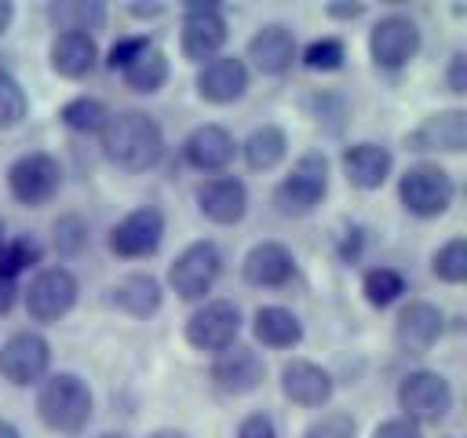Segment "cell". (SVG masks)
Returning a JSON list of instances; mask_svg holds the SVG:
<instances>
[{"label":"cell","instance_id":"20","mask_svg":"<svg viewBox=\"0 0 467 438\" xmlns=\"http://www.w3.org/2000/svg\"><path fill=\"white\" fill-rule=\"evenodd\" d=\"M281 391L296 405H325L332 398V376L314 361H288L281 369Z\"/></svg>","mask_w":467,"mask_h":438},{"label":"cell","instance_id":"35","mask_svg":"<svg viewBox=\"0 0 467 438\" xmlns=\"http://www.w3.org/2000/svg\"><path fill=\"white\" fill-rule=\"evenodd\" d=\"M303 62H306V69H321V73L339 69V66H343V44H339L336 36L314 40V44L303 51Z\"/></svg>","mask_w":467,"mask_h":438},{"label":"cell","instance_id":"37","mask_svg":"<svg viewBox=\"0 0 467 438\" xmlns=\"http://www.w3.org/2000/svg\"><path fill=\"white\" fill-rule=\"evenodd\" d=\"M84 223L77 219V215H62L58 223H55V245H58V252H66V256H73L80 245H84Z\"/></svg>","mask_w":467,"mask_h":438},{"label":"cell","instance_id":"13","mask_svg":"<svg viewBox=\"0 0 467 438\" xmlns=\"http://www.w3.org/2000/svg\"><path fill=\"white\" fill-rule=\"evenodd\" d=\"M161 237H164V215L157 208H135L113 226L109 248L124 259H142L161 248Z\"/></svg>","mask_w":467,"mask_h":438},{"label":"cell","instance_id":"43","mask_svg":"<svg viewBox=\"0 0 467 438\" xmlns=\"http://www.w3.org/2000/svg\"><path fill=\"white\" fill-rule=\"evenodd\" d=\"M361 11H365L361 4H332L328 7V15H336V18H358Z\"/></svg>","mask_w":467,"mask_h":438},{"label":"cell","instance_id":"7","mask_svg":"<svg viewBox=\"0 0 467 438\" xmlns=\"http://www.w3.org/2000/svg\"><path fill=\"white\" fill-rule=\"evenodd\" d=\"M58 182H62V172H58V161L47 157V153H22L11 168H7V186L11 193L36 208V204H47L55 193H58Z\"/></svg>","mask_w":467,"mask_h":438},{"label":"cell","instance_id":"25","mask_svg":"<svg viewBox=\"0 0 467 438\" xmlns=\"http://www.w3.org/2000/svg\"><path fill=\"white\" fill-rule=\"evenodd\" d=\"M255 339L266 347H296L303 339V325L292 310L285 307H259L255 310V325H252Z\"/></svg>","mask_w":467,"mask_h":438},{"label":"cell","instance_id":"8","mask_svg":"<svg viewBox=\"0 0 467 438\" xmlns=\"http://www.w3.org/2000/svg\"><path fill=\"white\" fill-rule=\"evenodd\" d=\"M77 303V277L66 266L40 270L26 288V310L36 321H58Z\"/></svg>","mask_w":467,"mask_h":438},{"label":"cell","instance_id":"15","mask_svg":"<svg viewBox=\"0 0 467 438\" xmlns=\"http://www.w3.org/2000/svg\"><path fill=\"white\" fill-rule=\"evenodd\" d=\"M197 91H201V99L219 102V106L237 102L248 91V69H244V62L234 58V55L208 58L201 66V73H197Z\"/></svg>","mask_w":467,"mask_h":438},{"label":"cell","instance_id":"11","mask_svg":"<svg viewBox=\"0 0 467 438\" xmlns=\"http://www.w3.org/2000/svg\"><path fill=\"white\" fill-rule=\"evenodd\" d=\"M226 44V18L215 4H190L182 18V51L190 62H208Z\"/></svg>","mask_w":467,"mask_h":438},{"label":"cell","instance_id":"23","mask_svg":"<svg viewBox=\"0 0 467 438\" xmlns=\"http://www.w3.org/2000/svg\"><path fill=\"white\" fill-rule=\"evenodd\" d=\"M296 263H292V252L277 241H259L248 256H244V277L252 285H263V288H277L292 277Z\"/></svg>","mask_w":467,"mask_h":438},{"label":"cell","instance_id":"39","mask_svg":"<svg viewBox=\"0 0 467 438\" xmlns=\"http://www.w3.org/2000/svg\"><path fill=\"white\" fill-rule=\"evenodd\" d=\"M237 438H277V431H274V420H270V416L252 412V416H244V420H241Z\"/></svg>","mask_w":467,"mask_h":438},{"label":"cell","instance_id":"14","mask_svg":"<svg viewBox=\"0 0 467 438\" xmlns=\"http://www.w3.org/2000/svg\"><path fill=\"white\" fill-rule=\"evenodd\" d=\"M263 376H266L263 358L252 347H241V343H230L226 350H219V358L212 365V380L226 394H248L263 383Z\"/></svg>","mask_w":467,"mask_h":438},{"label":"cell","instance_id":"38","mask_svg":"<svg viewBox=\"0 0 467 438\" xmlns=\"http://www.w3.org/2000/svg\"><path fill=\"white\" fill-rule=\"evenodd\" d=\"M146 47H150L146 36H120V40L109 47V66H113V69H124V66H128L135 55H142Z\"/></svg>","mask_w":467,"mask_h":438},{"label":"cell","instance_id":"40","mask_svg":"<svg viewBox=\"0 0 467 438\" xmlns=\"http://www.w3.org/2000/svg\"><path fill=\"white\" fill-rule=\"evenodd\" d=\"M372 438H423V434H420V427H416L412 420L394 416V420H383V423L372 431Z\"/></svg>","mask_w":467,"mask_h":438},{"label":"cell","instance_id":"6","mask_svg":"<svg viewBox=\"0 0 467 438\" xmlns=\"http://www.w3.org/2000/svg\"><path fill=\"white\" fill-rule=\"evenodd\" d=\"M219 266H223L219 248H215L212 241H193V245H186V248L175 256V263L168 266V281H171V288H175L182 299H201V296L215 285Z\"/></svg>","mask_w":467,"mask_h":438},{"label":"cell","instance_id":"30","mask_svg":"<svg viewBox=\"0 0 467 438\" xmlns=\"http://www.w3.org/2000/svg\"><path fill=\"white\" fill-rule=\"evenodd\" d=\"M62 120H66L73 131H102V124L109 120V110H106L99 99L80 95V99H73V102L62 106Z\"/></svg>","mask_w":467,"mask_h":438},{"label":"cell","instance_id":"42","mask_svg":"<svg viewBox=\"0 0 467 438\" xmlns=\"http://www.w3.org/2000/svg\"><path fill=\"white\" fill-rule=\"evenodd\" d=\"M15 299H18V281L0 274V314H7L15 307Z\"/></svg>","mask_w":467,"mask_h":438},{"label":"cell","instance_id":"33","mask_svg":"<svg viewBox=\"0 0 467 438\" xmlns=\"http://www.w3.org/2000/svg\"><path fill=\"white\" fill-rule=\"evenodd\" d=\"M40 259V245L33 237H15V241H4L0 248V274L4 277H18L26 266H33Z\"/></svg>","mask_w":467,"mask_h":438},{"label":"cell","instance_id":"41","mask_svg":"<svg viewBox=\"0 0 467 438\" xmlns=\"http://www.w3.org/2000/svg\"><path fill=\"white\" fill-rule=\"evenodd\" d=\"M449 88H452L456 95L467 91V55H463V51H456L452 62H449Z\"/></svg>","mask_w":467,"mask_h":438},{"label":"cell","instance_id":"26","mask_svg":"<svg viewBox=\"0 0 467 438\" xmlns=\"http://www.w3.org/2000/svg\"><path fill=\"white\" fill-rule=\"evenodd\" d=\"M113 303L131 314V318H150L161 307V285L150 274H128L117 288H113Z\"/></svg>","mask_w":467,"mask_h":438},{"label":"cell","instance_id":"4","mask_svg":"<svg viewBox=\"0 0 467 438\" xmlns=\"http://www.w3.org/2000/svg\"><path fill=\"white\" fill-rule=\"evenodd\" d=\"M328 190V161L321 153H303L296 168L277 182L274 204L285 215H306Z\"/></svg>","mask_w":467,"mask_h":438},{"label":"cell","instance_id":"10","mask_svg":"<svg viewBox=\"0 0 467 438\" xmlns=\"http://www.w3.org/2000/svg\"><path fill=\"white\" fill-rule=\"evenodd\" d=\"M241 332V310L226 299H215V303H204L190 321H186V339L197 347V350H226Z\"/></svg>","mask_w":467,"mask_h":438},{"label":"cell","instance_id":"45","mask_svg":"<svg viewBox=\"0 0 467 438\" xmlns=\"http://www.w3.org/2000/svg\"><path fill=\"white\" fill-rule=\"evenodd\" d=\"M0 438H22V434H18V431H15L7 420H0Z\"/></svg>","mask_w":467,"mask_h":438},{"label":"cell","instance_id":"29","mask_svg":"<svg viewBox=\"0 0 467 438\" xmlns=\"http://www.w3.org/2000/svg\"><path fill=\"white\" fill-rule=\"evenodd\" d=\"M285 146H288L285 131H281L277 124H263V128H255V131L244 139V161H248L255 172H266V168H274V164L285 157Z\"/></svg>","mask_w":467,"mask_h":438},{"label":"cell","instance_id":"16","mask_svg":"<svg viewBox=\"0 0 467 438\" xmlns=\"http://www.w3.org/2000/svg\"><path fill=\"white\" fill-rule=\"evenodd\" d=\"M441 310L434 307V303H409L401 314H398V321H394V343H398V350H405V354H423V350H431L434 343H438V336H441Z\"/></svg>","mask_w":467,"mask_h":438},{"label":"cell","instance_id":"48","mask_svg":"<svg viewBox=\"0 0 467 438\" xmlns=\"http://www.w3.org/2000/svg\"><path fill=\"white\" fill-rule=\"evenodd\" d=\"M99 438H124V434H99Z\"/></svg>","mask_w":467,"mask_h":438},{"label":"cell","instance_id":"22","mask_svg":"<svg viewBox=\"0 0 467 438\" xmlns=\"http://www.w3.org/2000/svg\"><path fill=\"white\" fill-rule=\"evenodd\" d=\"M343 172L358 190H376L390 175V153L376 142H354L343 150Z\"/></svg>","mask_w":467,"mask_h":438},{"label":"cell","instance_id":"19","mask_svg":"<svg viewBox=\"0 0 467 438\" xmlns=\"http://www.w3.org/2000/svg\"><path fill=\"white\" fill-rule=\"evenodd\" d=\"M197 204L212 223H237L248 208V190L234 175H212L197 190Z\"/></svg>","mask_w":467,"mask_h":438},{"label":"cell","instance_id":"34","mask_svg":"<svg viewBox=\"0 0 467 438\" xmlns=\"http://www.w3.org/2000/svg\"><path fill=\"white\" fill-rule=\"evenodd\" d=\"M26 117V91L22 84L0 69V128H11Z\"/></svg>","mask_w":467,"mask_h":438},{"label":"cell","instance_id":"21","mask_svg":"<svg viewBox=\"0 0 467 438\" xmlns=\"http://www.w3.org/2000/svg\"><path fill=\"white\" fill-rule=\"evenodd\" d=\"M248 58L263 69V73H285L296 58V33L281 22L263 26L252 40H248Z\"/></svg>","mask_w":467,"mask_h":438},{"label":"cell","instance_id":"2","mask_svg":"<svg viewBox=\"0 0 467 438\" xmlns=\"http://www.w3.org/2000/svg\"><path fill=\"white\" fill-rule=\"evenodd\" d=\"M36 412L51 431L62 434H77L88 420H91V391L80 376L73 372H58L51 376L40 394H36Z\"/></svg>","mask_w":467,"mask_h":438},{"label":"cell","instance_id":"31","mask_svg":"<svg viewBox=\"0 0 467 438\" xmlns=\"http://www.w3.org/2000/svg\"><path fill=\"white\" fill-rule=\"evenodd\" d=\"M365 299L372 303V307H390L401 292H405V281H401V274L398 270H390V266H372L368 274H365Z\"/></svg>","mask_w":467,"mask_h":438},{"label":"cell","instance_id":"32","mask_svg":"<svg viewBox=\"0 0 467 438\" xmlns=\"http://www.w3.org/2000/svg\"><path fill=\"white\" fill-rule=\"evenodd\" d=\"M434 277L449 281V285H460L467 277V241L463 237H452L449 245H441L434 252V263H431Z\"/></svg>","mask_w":467,"mask_h":438},{"label":"cell","instance_id":"24","mask_svg":"<svg viewBox=\"0 0 467 438\" xmlns=\"http://www.w3.org/2000/svg\"><path fill=\"white\" fill-rule=\"evenodd\" d=\"M95 58H99V47L88 33H58L51 40V69L77 80L84 73L95 69Z\"/></svg>","mask_w":467,"mask_h":438},{"label":"cell","instance_id":"1","mask_svg":"<svg viewBox=\"0 0 467 438\" xmlns=\"http://www.w3.org/2000/svg\"><path fill=\"white\" fill-rule=\"evenodd\" d=\"M102 153L109 164L124 172H146L161 161L164 153V135L153 117L128 110V113H109L102 124Z\"/></svg>","mask_w":467,"mask_h":438},{"label":"cell","instance_id":"18","mask_svg":"<svg viewBox=\"0 0 467 438\" xmlns=\"http://www.w3.org/2000/svg\"><path fill=\"white\" fill-rule=\"evenodd\" d=\"M182 153L197 172H223L234 161L237 146H234V135L223 124H201V128L190 131Z\"/></svg>","mask_w":467,"mask_h":438},{"label":"cell","instance_id":"44","mask_svg":"<svg viewBox=\"0 0 467 438\" xmlns=\"http://www.w3.org/2000/svg\"><path fill=\"white\" fill-rule=\"evenodd\" d=\"M11 15H15V7H11L7 0H0V33L11 26Z\"/></svg>","mask_w":467,"mask_h":438},{"label":"cell","instance_id":"47","mask_svg":"<svg viewBox=\"0 0 467 438\" xmlns=\"http://www.w3.org/2000/svg\"><path fill=\"white\" fill-rule=\"evenodd\" d=\"M4 241H7V237H4V223H0V248H4Z\"/></svg>","mask_w":467,"mask_h":438},{"label":"cell","instance_id":"46","mask_svg":"<svg viewBox=\"0 0 467 438\" xmlns=\"http://www.w3.org/2000/svg\"><path fill=\"white\" fill-rule=\"evenodd\" d=\"M150 438H186V434H179V431H157V434H150Z\"/></svg>","mask_w":467,"mask_h":438},{"label":"cell","instance_id":"36","mask_svg":"<svg viewBox=\"0 0 467 438\" xmlns=\"http://www.w3.org/2000/svg\"><path fill=\"white\" fill-rule=\"evenodd\" d=\"M354 434H358V427L347 412H328L317 423H310L303 438H354Z\"/></svg>","mask_w":467,"mask_h":438},{"label":"cell","instance_id":"27","mask_svg":"<svg viewBox=\"0 0 467 438\" xmlns=\"http://www.w3.org/2000/svg\"><path fill=\"white\" fill-rule=\"evenodd\" d=\"M47 18L62 29V33H88L99 29L106 22V7L99 0H58L47 7Z\"/></svg>","mask_w":467,"mask_h":438},{"label":"cell","instance_id":"9","mask_svg":"<svg viewBox=\"0 0 467 438\" xmlns=\"http://www.w3.org/2000/svg\"><path fill=\"white\" fill-rule=\"evenodd\" d=\"M51 365V347L40 332H15L4 347H0V376L11 380L15 387L36 383Z\"/></svg>","mask_w":467,"mask_h":438},{"label":"cell","instance_id":"28","mask_svg":"<svg viewBox=\"0 0 467 438\" xmlns=\"http://www.w3.org/2000/svg\"><path fill=\"white\" fill-rule=\"evenodd\" d=\"M124 84L131 88V91H157L164 80H168V58H164V51H157L153 44L142 51V55H135L124 69Z\"/></svg>","mask_w":467,"mask_h":438},{"label":"cell","instance_id":"5","mask_svg":"<svg viewBox=\"0 0 467 438\" xmlns=\"http://www.w3.org/2000/svg\"><path fill=\"white\" fill-rule=\"evenodd\" d=\"M452 193H456V186H452L449 172L438 168V164H412V168L401 175V182H398L401 204H405L412 215H420V219L441 215V212L452 204Z\"/></svg>","mask_w":467,"mask_h":438},{"label":"cell","instance_id":"3","mask_svg":"<svg viewBox=\"0 0 467 438\" xmlns=\"http://www.w3.org/2000/svg\"><path fill=\"white\" fill-rule=\"evenodd\" d=\"M398 405L405 412V420L420 423H438L449 416L452 409V387L445 376L431 372V369H416L409 376H401L398 383Z\"/></svg>","mask_w":467,"mask_h":438},{"label":"cell","instance_id":"12","mask_svg":"<svg viewBox=\"0 0 467 438\" xmlns=\"http://www.w3.org/2000/svg\"><path fill=\"white\" fill-rule=\"evenodd\" d=\"M368 51H372V62L383 66V69H401L416 51H420V29L412 18H401V15H390V18H379L372 36H368Z\"/></svg>","mask_w":467,"mask_h":438},{"label":"cell","instance_id":"17","mask_svg":"<svg viewBox=\"0 0 467 438\" xmlns=\"http://www.w3.org/2000/svg\"><path fill=\"white\" fill-rule=\"evenodd\" d=\"M467 146V113L463 110H441L427 117L412 135L409 150H441V153H460Z\"/></svg>","mask_w":467,"mask_h":438}]
</instances>
